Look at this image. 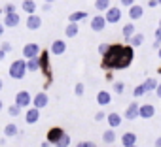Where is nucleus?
Returning a JSON list of instances; mask_svg holds the SVG:
<instances>
[{
    "instance_id": "nucleus-46",
    "label": "nucleus",
    "mask_w": 161,
    "mask_h": 147,
    "mask_svg": "<svg viewBox=\"0 0 161 147\" xmlns=\"http://www.w3.org/2000/svg\"><path fill=\"white\" fill-rule=\"evenodd\" d=\"M153 145H155V147H161V136H159V138L155 139V143H153Z\"/></svg>"
},
{
    "instance_id": "nucleus-1",
    "label": "nucleus",
    "mask_w": 161,
    "mask_h": 147,
    "mask_svg": "<svg viewBox=\"0 0 161 147\" xmlns=\"http://www.w3.org/2000/svg\"><path fill=\"white\" fill-rule=\"evenodd\" d=\"M133 58H135V47L121 45V43H110L108 53L101 60V68L106 70V72L125 70L133 64Z\"/></svg>"
},
{
    "instance_id": "nucleus-50",
    "label": "nucleus",
    "mask_w": 161,
    "mask_h": 147,
    "mask_svg": "<svg viewBox=\"0 0 161 147\" xmlns=\"http://www.w3.org/2000/svg\"><path fill=\"white\" fill-rule=\"evenodd\" d=\"M2 89H4V81H2V79H0V91H2Z\"/></svg>"
},
{
    "instance_id": "nucleus-12",
    "label": "nucleus",
    "mask_w": 161,
    "mask_h": 147,
    "mask_svg": "<svg viewBox=\"0 0 161 147\" xmlns=\"http://www.w3.org/2000/svg\"><path fill=\"white\" fill-rule=\"evenodd\" d=\"M64 51H66V42L64 40H55L49 45V53L51 55H64Z\"/></svg>"
},
{
    "instance_id": "nucleus-33",
    "label": "nucleus",
    "mask_w": 161,
    "mask_h": 147,
    "mask_svg": "<svg viewBox=\"0 0 161 147\" xmlns=\"http://www.w3.org/2000/svg\"><path fill=\"white\" fill-rule=\"evenodd\" d=\"M125 91V83L123 81H114V93L116 94H123Z\"/></svg>"
},
{
    "instance_id": "nucleus-47",
    "label": "nucleus",
    "mask_w": 161,
    "mask_h": 147,
    "mask_svg": "<svg viewBox=\"0 0 161 147\" xmlns=\"http://www.w3.org/2000/svg\"><path fill=\"white\" fill-rule=\"evenodd\" d=\"M159 47H161V43H159V42H155V40H153V49H159Z\"/></svg>"
},
{
    "instance_id": "nucleus-25",
    "label": "nucleus",
    "mask_w": 161,
    "mask_h": 147,
    "mask_svg": "<svg viewBox=\"0 0 161 147\" xmlns=\"http://www.w3.org/2000/svg\"><path fill=\"white\" fill-rule=\"evenodd\" d=\"M27 70H29V72H40V58H38V57L27 58Z\"/></svg>"
},
{
    "instance_id": "nucleus-55",
    "label": "nucleus",
    "mask_w": 161,
    "mask_h": 147,
    "mask_svg": "<svg viewBox=\"0 0 161 147\" xmlns=\"http://www.w3.org/2000/svg\"><path fill=\"white\" fill-rule=\"evenodd\" d=\"M157 2H159V6H161V0H157Z\"/></svg>"
},
{
    "instance_id": "nucleus-49",
    "label": "nucleus",
    "mask_w": 161,
    "mask_h": 147,
    "mask_svg": "<svg viewBox=\"0 0 161 147\" xmlns=\"http://www.w3.org/2000/svg\"><path fill=\"white\" fill-rule=\"evenodd\" d=\"M44 2H46V4H53V2H55V0H44Z\"/></svg>"
},
{
    "instance_id": "nucleus-8",
    "label": "nucleus",
    "mask_w": 161,
    "mask_h": 147,
    "mask_svg": "<svg viewBox=\"0 0 161 147\" xmlns=\"http://www.w3.org/2000/svg\"><path fill=\"white\" fill-rule=\"evenodd\" d=\"M138 109H140V104H138V102H131V104L127 106L125 113H123V119H127V121L138 119V117H140V115H138Z\"/></svg>"
},
{
    "instance_id": "nucleus-14",
    "label": "nucleus",
    "mask_w": 161,
    "mask_h": 147,
    "mask_svg": "<svg viewBox=\"0 0 161 147\" xmlns=\"http://www.w3.org/2000/svg\"><path fill=\"white\" fill-rule=\"evenodd\" d=\"M138 115H140V119H152L155 115V108L152 104H140Z\"/></svg>"
},
{
    "instance_id": "nucleus-43",
    "label": "nucleus",
    "mask_w": 161,
    "mask_h": 147,
    "mask_svg": "<svg viewBox=\"0 0 161 147\" xmlns=\"http://www.w3.org/2000/svg\"><path fill=\"white\" fill-rule=\"evenodd\" d=\"M155 94H157V98H161V83L157 85V89H155Z\"/></svg>"
},
{
    "instance_id": "nucleus-3",
    "label": "nucleus",
    "mask_w": 161,
    "mask_h": 147,
    "mask_svg": "<svg viewBox=\"0 0 161 147\" xmlns=\"http://www.w3.org/2000/svg\"><path fill=\"white\" fill-rule=\"evenodd\" d=\"M121 10L118 8V6H110L106 12H104V17H106V23L108 25H116V23H119L121 21Z\"/></svg>"
},
{
    "instance_id": "nucleus-7",
    "label": "nucleus",
    "mask_w": 161,
    "mask_h": 147,
    "mask_svg": "<svg viewBox=\"0 0 161 147\" xmlns=\"http://www.w3.org/2000/svg\"><path fill=\"white\" fill-rule=\"evenodd\" d=\"M47 102H49V98H47V93L46 91H40V93H36L32 96V106L38 108V109H44L47 106Z\"/></svg>"
},
{
    "instance_id": "nucleus-36",
    "label": "nucleus",
    "mask_w": 161,
    "mask_h": 147,
    "mask_svg": "<svg viewBox=\"0 0 161 147\" xmlns=\"http://www.w3.org/2000/svg\"><path fill=\"white\" fill-rule=\"evenodd\" d=\"M76 147H97V143L95 141H78Z\"/></svg>"
},
{
    "instance_id": "nucleus-37",
    "label": "nucleus",
    "mask_w": 161,
    "mask_h": 147,
    "mask_svg": "<svg viewBox=\"0 0 161 147\" xmlns=\"http://www.w3.org/2000/svg\"><path fill=\"white\" fill-rule=\"evenodd\" d=\"M104 119H106V113H104V111H97V113H95V121H97V123H101V121H104Z\"/></svg>"
},
{
    "instance_id": "nucleus-44",
    "label": "nucleus",
    "mask_w": 161,
    "mask_h": 147,
    "mask_svg": "<svg viewBox=\"0 0 161 147\" xmlns=\"http://www.w3.org/2000/svg\"><path fill=\"white\" fill-rule=\"evenodd\" d=\"M4 30H6V27H4V23H0V38H2V34H4Z\"/></svg>"
},
{
    "instance_id": "nucleus-45",
    "label": "nucleus",
    "mask_w": 161,
    "mask_h": 147,
    "mask_svg": "<svg viewBox=\"0 0 161 147\" xmlns=\"http://www.w3.org/2000/svg\"><path fill=\"white\" fill-rule=\"evenodd\" d=\"M4 58H6V53H4V51H2V49H0V62H2V60H4Z\"/></svg>"
},
{
    "instance_id": "nucleus-31",
    "label": "nucleus",
    "mask_w": 161,
    "mask_h": 147,
    "mask_svg": "<svg viewBox=\"0 0 161 147\" xmlns=\"http://www.w3.org/2000/svg\"><path fill=\"white\" fill-rule=\"evenodd\" d=\"M84 93H86V85H84L82 81H78L76 87H74V94H76V96H84Z\"/></svg>"
},
{
    "instance_id": "nucleus-9",
    "label": "nucleus",
    "mask_w": 161,
    "mask_h": 147,
    "mask_svg": "<svg viewBox=\"0 0 161 147\" xmlns=\"http://www.w3.org/2000/svg\"><path fill=\"white\" fill-rule=\"evenodd\" d=\"M63 134H64V130L61 126H53V128L47 130V141L53 143V145H57V141L63 138Z\"/></svg>"
},
{
    "instance_id": "nucleus-16",
    "label": "nucleus",
    "mask_w": 161,
    "mask_h": 147,
    "mask_svg": "<svg viewBox=\"0 0 161 147\" xmlns=\"http://www.w3.org/2000/svg\"><path fill=\"white\" fill-rule=\"evenodd\" d=\"M106 121H108L110 128H114V130H116V128L123 123V117H121L119 113H116V111H114V113H108V115H106Z\"/></svg>"
},
{
    "instance_id": "nucleus-18",
    "label": "nucleus",
    "mask_w": 161,
    "mask_h": 147,
    "mask_svg": "<svg viewBox=\"0 0 161 147\" xmlns=\"http://www.w3.org/2000/svg\"><path fill=\"white\" fill-rule=\"evenodd\" d=\"M112 102V94L108 91H99L97 93V104L99 106H108Z\"/></svg>"
},
{
    "instance_id": "nucleus-39",
    "label": "nucleus",
    "mask_w": 161,
    "mask_h": 147,
    "mask_svg": "<svg viewBox=\"0 0 161 147\" xmlns=\"http://www.w3.org/2000/svg\"><path fill=\"white\" fill-rule=\"evenodd\" d=\"M121 2V6H125V8H131L133 4H135V0H119Z\"/></svg>"
},
{
    "instance_id": "nucleus-57",
    "label": "nucleus",
    "mask_w": 161,
    "mask_h": 147,
    "mask_svg": "<svg viewBox=\"0 0 161 147\" xmlns=\"http://www.w3.org/2000/svg\"><path fill=\"white\" fill-rule=\"evenodd\" d=\"M8 2H10V0H8Z\"/></svg>"
},
{
    "instance_id": "nucleus-32",
    "label": "nucleus",
    "mask_w": 161,
    "mask_h": 147,
    "mask_svg": "<svg viewBox=\"0 0 161 147\" xmlns=\"http://www.w3.org/2000/svg\"><path fill=\"white\" fill-rule=\"evenodd\" d=\"M68 145H70V136L64 132V134H63V138L57 141V147H68Z\"/></svg>"
},
{
    "instance_id": "nucleus-10",
    "label": "nucleus",
    "mask_w": 161,
    "mask_h": 147,
    "mask_svg": "<svg viewBox=\"0 0 161 147\" xmlns=\"http://www.w3.org/2000/svg\"><path fill=\"white\" fill-rule=\"evenodd\" d=\"M4 27L6 28H14V27H17L19 23H21V17H19V13L15 12V13H6L4 15Z\"/></svg>"
},
{
    "instance_id": "nucleus-48",
    "label": "nucleus",
    "mask_w": 161,
    "mask_h": 147,
    "mask_svg": "<svg viewBox=\"0 0 161 147\" xmlns=\"http://www.w3.org/2000/svg\"><path fill=\"white\" fill-rule=\"evenodd\" d=\"M49 145H51V143H49V141H47V139H46V141H44V143H42V147H49Z\"/></svg>"
},
{
    "instance_id": "nucleus-22",
    "label": "nucleus",
    "mask_w": 161,
    "mask_h": 147,
    "mask_svg": "<svg viewBox=\"0 0 161 147\" xmlns=\"http://www.w3.org/2000/svg\"><path fill=\"white\" fill-rule=\"evenodd\" d=\"M103 141L108 143V145H114L116 143V132H114V128H108V130L103 132Z\"/></svg>"
},
{
    "instance_id": "nucleus-15",
    "label": "nucleus",
    "mask_w": 161,
    "mask_h": 147,
    "mask_svg": "<svg viewBox=\"0 0 161 147\" xmlns=\"http://www.w3.org/2000/svg\"><path fill=\"white\" fill-rule=\"evenodd\" d=\"M87 19V12L86 10H78V12H72L68 15V23H82Z\"/></svg>"
},
{
    "instance_id": "nucleus-19",
    "label": "nucleus",
    "mask_w": 161,
    "mask_h": 147,
    "mask_svg": "<svg viewBox=\"0 0 161 147\" xmlns=\"http://www.w3.org/2000/svg\"><path fill=\"white\" fill-rule=\"evenodd\" d=\"M121 34H123V38H125V42H129L135 34H136V30H135V25L133 23H125L123 25V28H121Z\"/></svg>"
},
{
    "instance_id": "nucleus-20",
    "label": "nucleus",
    "mask_w": 161,
    "mask_h": 147,
    "mask_svg": "<svg viewBox=\"0 0 161 147\" xmlns=\"http://www.w3.org/2000/svg\"><path fill=\"white\" fill-rule=\"evenodd\" d=\"M121 143H123V147L136 145V134H135V132H125V134L121 136Z\"/></svg>"
},
{
    "instance_id": "nucleus-21",
    "label": "nucleus",
    "mask_w": 161,
    "mask_h": 147,
    "mask_svg": "<svg viewBox=\"0 0 161 147\" xmlns=\"http://www.w3.org/2000/svg\"><path fill=\"white\" fill-rule=\"evenodd\" d=\"M78 32H80L78 23H68V25H66V28H64V36H66V38H76V36H78Z\"/></svg>"
},
{
    "instance_id": "nucleus-38",
    "label": "nucleus",
    "mask_w": 161,
    "mask_h": 147,
    "mask_svg": "<svg viewBox=\"0 0 161 147\" xmlns=\"http://www.w3.org/2000/svg\"><path fill=\"white\" fill-rule=\"evenodd\" d=\"M0 49H2L4 53H10V51H12V43H8V42H4V43H0Z\"/></svg>"
},
{
    "instance_id": "nucleus-29",
    "label": "nucleus",
    "mask_w": 161,
    "mask_h": 147,
    "mask_svg": "<svg viewBox=\"0 0 161 147\" xmlns=\"http://www.w3.org/2000/svg\"><path fill=\"white\" fill-rule=\"evenodd\" d=\"M148 91H146V87H144V83H140V85H136L135 87V91H133V96L135 98H140V96H144Z\"/></svg>"
},
{
    "instance_id": "nucleus-35",
    "label": "nucleus",
    "mask_w": 161,
    "mask_h": 147,
    "mask_svg": "<svg viewBox=\"0 0 161 147\" xmlns=\"http://www.w3.org/2000/svg\"><path fill=\"white\" fill-rule=\"evenodd\" d=\"M108 49H110V43H99V55L101 57H104L108 53Z\"/></svg>"
},
{
    "instance_id": "nucleus-2",
    "label": "nucleus",
    "mask_w": 161,
    "mask_h": 147,
    "mask_svg": "<svg viewBox=\"0 0 161 147\" xmlns=\"http://www.w3.org/2000/svg\"><path fill=\"white\" fill-rule=\"evenodd\" d=\"M27 58H17V60H14L12 64H10V68H8V76L12 78V79H23L25 76H27Z\"/></svg>"
},
{
    "instance_id": "nucleus-13",
    "label": "nucleus",
    "mask_w": 161,
    "mask_h": 147,
    "mask_svg": "<svg viewBox=\"0 0 161 147\" xmlns=\"http://www.w3.org/2000/svg\"><path fill=\"white\" fill-rule=\"evenodd\" d=\"M40 27H42V17L36 15V13H31L27 17V28L29 30H38Z\"/></svg>"
},
{
    "instance_id": "nucleus-17",
    "label": "nucleus",
    "mask_w": 161,
    "mask_h": 147,
    "mask_svg": "<svg viewBox=\"0 0 161 147\" xmlns=\"http://www.w3.org/2000/svg\"><path fill=\"white\" fill-rule=\"evenodd\" d=\"M142 15H144V8H142V6L133 4V6L129 8V19H131V21H136V19H140Z\"/></svg>"
},
{
    "instance_id": "nucleus-42",
    "label": "nucleus",
    "mask_w": 161,
    "mask_h": 147,
    "mask_svg": "<svg viewBox=\"0 0 161 147\" xmlns=\"http://www.w3.org/2000/svg\"><path fill=\"white\" fill-rule=\"evenodd\" d=\"M42 10H44V12H51V4H44Z\"/></svg>"
},
{
    "instance_id": "nucleus-28",
    "label": "nucleus",
    "mask_w": 161,
    "mask_h": 147,
    "mask_svg": "<svg viewBox=\"0 0 161 147\" xmlns=\"http://www.w3.org/2000/svg\"><path fill=\"white\" fill-rule=\"evenodd\" d=\"M157 85H159V83L155 81V78H146V79H144V87H146L148 93H150V91H155Z\"/></svg>"
},
{
    "instance_id": "nucleus-41",
    "label": "nucleus",
    "mask_w": 161,
    "mask_h": 147,
    "mask_svg": "<svg viewBox=\"0 0 161 147\" xmlns=\"http://www.w3.org/2000/svg\"><path fill=\"white\" fill-rule=\"evenodd\" d=\"M148 6L150 8H155V6H159V2H157V0H148Z\"/></svg>"
},
{
    "instance_id": "nucleus-27",
    "label": "nucleus",
    "mask_w": 161,
    "mask_h": 147,
    "mask_svg": "<svg viewBox=\"0 0 161 147\" xmlns=\"http://www.w3.org/2000/svg\"><path fill=\"white\" fill-rule=\"evenodd\" d=\"M110 6H112L110 0H95V10L97 12H106Z\"/></svg>"
},
{
    "instance_id": "nucleus-54",
    "label": "nucleus",
    "mask_w": 161,
    "mask_h": 147,
    "mask_svg": "<svg viewBox=\"0 0 161 147\" xmlns=\"http://www.w3.org/2000/svg\"><path fill=\"white\" fill-rule=\"evenodd\" d=\"M157 53H159V58H161V47H159V49H157Z\"/></svg>"
},
{
    "instance_id": "nucleus-30",
    "label": "nucleus",
    "mask_w": 161,
    "mask_h": 147,
    "mask_svg": "<svg viewBox=\"0 0 161 147\" xmlns=\"http://www.w3.org/2000/svg\"><path fill=\"white\" fill-rule=\"evenodd\" d=\"M8 115H12V117H19V115H21V108H19L17 104L8 106Z\"/></svg>"
},
{
    "instance_id": "nucleus-53",
    "label": "nucleus",
    "mask_w": 161,
    "mask_h": 147,
    "mask_svg": "<svg viewBox=\"0 0 161 147\" xmlns=\"http://www.w3.org/2000/svg\"><path fill=\"white\" fill-rule=\"evenodd\" d=\"M157 28H159V30H161V19H159V25H157Z\"/></svg>"
},
{
    "instance_id": "nucleus-5",
    "label": "nucleus",
    "mask_w": 161,
    "mask_h": 147,
    "mask_svg": "<svg viewBox=\"0 0 161 147\" xmlns=\"http://www.w3.org/2000/svg\"><path fill=\"white\" fill-rule=\"evenodd\" d=\"M89 25H91V30H95V32H103L104 28H106V17L103 15V13H97L95 17H91V21H89Z\"/></svg>"
},
{
    "instance_id": "nucleus-51",
    "label": "nucleus",
    "mask_w": 161,
    "mask_h": 147,
    "mask_svg": "<svg viewBox=\"0 0 161 147\" xmlns=\"http://www.w3.org/2000/svg\"><path fill=\"white\" fill-rule=\"evenodd\" d=\"M2 109H4V102H2V100H0V111H2Z\"/></svg>"
},
{
    "instance_id": "nucleus-34",
    "label": "nucleus",
    "mask_w": 161,
    "mask_h": 147,
    "mask_svg": "<svg viewBox=\"0 0 161 147\" xmlns=\"http://www.w3.org/2000/svg\"><path fill=\"white\" fill-rule=\"evenodd\" d=\"M2 10H4V15H6V13H15V12H17V8H15L12 2H8V4L2 8Z\"/></svg>"
},
{
    "instance_id": "nucleus-52",
    "label": "nucleus",
    "mask_w": 161,
    "mask_h": 147,
    "mask_svg": "<svg viewBox=\"0 0 161 147\" xmlns=\"http://www.w3.org/2000/svg\"><path fill=\"white\" fill-rule=\"evenodd\" d=\"M157 74H159V76H161V66H159V68H157Z\"/></svg>"
},
{
    "instance_id": "nucleus-4",
    "label": "nucleus",
    "mask_w": 161,
    "mask_h": 147,
    "mask_svg": "<svg viewBox=\"0 0 161 147\" xmlns=\"http://www.w3.org/2000/svg\"><path fill=\"white\" fill-rule=\"evenodd\" d=\"M15 104L23 109V108H31L32 106V96H31V93L29 91H19L17 94H15Z\"/></svg>"
},
{
    "instance_id": "nucleus-11",
    "label": "nucleus",
    "mask_w": 161,
    "mask_h": 147,
    "mask_svg": "<svg viewBox=\"0 0 161 147\" xmlns=\"http://www.w3.org/2000/svg\"><path fill=\"white\" fill-rule=\"evenodd\" d=\"M38 119H40V109L31 106L27 109V113H25V123L27 124H34V123H38Z\"/></svg>"
},
{
    "instance_id": "nucleus-23",
    "label": "nucleus",
    "mask_w": 161,
    "mask_h": 147,
    "mask_svg": "<svg viewBox=\"0 0 161 147\" xmlns=\"http://www.w3.org/2000/svg\"><path fill=\"white\" fill-rule=\"evenodd\" d=\"M17 132H19V128H17L15 123H8L4 126V136L6 138H14V136H17Z\"/></svg>"
},
{
    "instance_id": "nucleus-26",
    "label": "nucleus",
    "mask_w": 161,
    "mask_h": 147,
    "mask_svg": "<svg viewBox=\"0 0 161 147\" xmlns=\"http://www.w3.org/2000/svg\"><path fill=\"white\" fill-rule=\"evenodd\" d=\"M127 43H129L131 47H140V45L144 43V34L136 32V34H135V36H133V38H131V40H129Z\"/></svg>"
},
{
    "instance_id": "nucleus-6",
    "label": "nucleus",
    "mask_w": 161,
    "mask_h": 147,
    "mask_svg": "<svg viewBox=\"0 0 161 147\" xmlns=\"http://www.w3.org/2000/svg\"><path fill=\"white\" fill-rule=\"evenodd\" d=\"M42 53V47L38 43H25L23 45V57L25 58H34V57H40Z\"/></svg>"
},
{
    "instance_id": "nucleus-56",
    "label": "nucleus",
    "mask_w": 161,
    "mask_h": 147,
    "mask_svg": "<svg viewBox=\"0 0 161 147\" xmlns=\"http://www.w3.org/2000/svg\"><path fill=\"white\" fill-rule=\"evenodd\" d=\"M131 147H136V145H131Z\"/></svg>"
},
{
    "instance_id": "nucleus-24",
    "label": "nucleus",
    "mask_w": 161,
    "mask_h": 147,
    "mask_svg": "<svg viewBox=\"0 0 161 147\" xmlns=\"http://www.w3.org/2000/svg\"><path fill=\"white\" fill-rule=\"evenodd\" d=\"M21 8H23V12L25 13H36V2L34 0H23V4H21Z\"/></svg>"
},
{
    "instance_id": "nucleus-40",
    "label": "nucleus",
    "mask_w": 161,
    "mask_h": 147,
    "mask_svg": "<svg viewBox=\"0 0 161 147\" xmlns=\"http://www.w3.org/2000/svg\"><path fill=\"white\" fill-rule=\"evenodd\" d=\"M153 38H155V42H159V43H161V30H159V28H155V32H153Z\"/></svg>"
}]
</instances>
